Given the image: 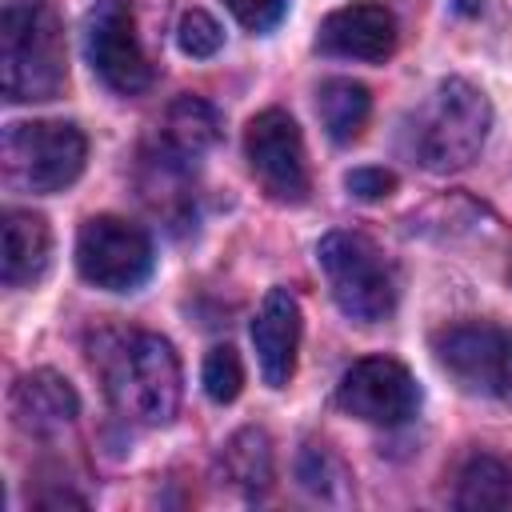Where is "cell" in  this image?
Segmentation results:
<instances>
[{"mask_svg":"<svg viewBox=\"0 0 512 512\" xmlns=\"http://www.w3.org/2000/svg\"><path fill=\"white\" fill-rule=\"evenodd\" d=\"M0 80L4 96L16 104L52 100L68 80L64 28L52 4L28 0L0 16Z\"/></svg>","mask_w":512,"mask_h":512,"instance_id":"1","label":"cell"},{"mask_svg":"<svg viewBox=\"0 0 512 512\" xmlns=\"http://www.w3.org/2000/svg\"><path fill=\"white\" fill-rule=\"evenodd\" d=\"M492 128V104L488 96L464 80V76H448L440 80V88L432 92L420 124H416V156L428 172H460L468 168Z\"/></svg>","mask_w":512,"mask_h":512,"instance_id":"2","label":"cell"},{"mask_svg":"<svg viewBox=\"0 0 512 512\" xmlns=\"http://www.w3.org/2000/svg\"><path fill=\"white\" fill-rule=\"evenodd\" d=\"M320 272L336 308L356 324H380L396 308V276L384 252L360 232H328L316 244Z\"/></svg>","mask_w":512,"mask_h":512,"instance_id":"3","label":"cell"},{"mask_svg":"<svg viewBox=\"0 0 512 512\" xmlns=\"http://www.w3.org/2000/svg\"><path fill=\"white\" fill-rule=\"evenodd\" d=\"M108 392L124 416L160 428L180 408V356L156 332H136L112 356Z\"/></svg>","mask_w":512,"mask_h":512,"instance_id":"4","label":"cell"},{"mask_svg":"<svg viewBox=\"0 0 512 512\" xmlns=\"http://www.w3.org/2000/svg\"><path fill=\"white\" fill-rule=\"evenodd\" d=\"M88 160V140L68 120H20L4 132V176L32 196L64 192Z\"/></svg>","mask_w":512,"mask_h":512,"instance_id":"5","label":"cell"},{"mask_svg":"<svg viewBox=\"0 0 512 512\" xmlns=\"http://www.w3.org/2000/svg\"><path fill=\"white\" fill-rule=\"evenodd\" d=\"M76 268L92 288L136 292L152 276V240L120 216H92L76 232Z\"/></svg>","mask_w":512,"mask_h":512,"instance_id":"6","label":"cell"},{"mask_svg":"<svg viewBox=\"0 0 512 512\" xmlns=\"http://www.w3.org/2000/svg\"><path fill=\"white\" fill-rule=\"evenodd\" d=\"M440 368L472 396L512 400V332L496 324H452L436 336Z\"/></svg>","mask_w":512,"mask_h":512,"instance_id":"7","label":"cell"},{"mask_svg":"<svg viewBox=\"0 0 512 512\" xmlns=\"http://www.w3.org/2000/svg\"><path fill=\"white\" fill-rule=\"evenodd\" d=\"M244 156L260 188L280 204H300L308 196V156L300 124L284 108H264L244 128Z\"/></svg>","mask_w":512,"mask_h":512,"instance_id":"8","label":"cell"},{"mask_svg":"<svg viewBox=\"0 0 512 512\" xmlns=\"http://www.w3.org/2000/svg\"><path fill=\"white\" fill-rule=\"evenodd\" d=\"M336 404L348 416L364 420V424L396 428V424H408L420 412V384L412 380V372L400 360L364 356L340 376Z\"/></svg>","mask_w":512,"mask_h":512,"instance_id":"9","label":"cell"},{"mask_svg":"<svg viewBox=\"0 0 512 512\" xmlns=\"http://www.w3.org/2000/svg\"><path fill=\"white\" fill-rule=\"evenodd\" d=\"M84 56L92 72L120 96H136L152 84V64L140 48L132 16L120 0H100L84 20Z\"/></svg>","mask_w":512,"mask_h":512,"instance_id":"10","label":"cell"},{"mask_svg":"<svg viewBox=\"0 0 512 512\" xmlns=\"http://www.w3.org/2000/svg\"><path fill=\"white\" fill-rule=\"evenodd\" d=\"M316 48L324 56H340V60H368L380 64L392 56L396 48V16L388 4L376 0H352L336 12H328L320 20L316 32Z\"/></svg>","mask_w":512,"mask_h":512,"instance_id":"11","label":"cell"},{"mask_svg":"<svg viewBox=\"0 0 512 512\" xmlns=\"http://www.w3.org/2000/svg\"><path fill=\"white\" fill-rule=\"evenodd\" d=\"M300 304L288 288H272L260 300V312L252 320V348L256 364L268 388H288L296 376V352H300Z\"/></svg>","mask_w":512,"mask_h":512,"instance_id":"12","label":"cell"},{"mask_svg":"<svg viewBox=\"0 0 512 512\" xmlns=\"http://www.w3.org/2000/svg\"><path fill=\"white\" fill-rule=\"evenodd\" d=\"M76 412H80L76 388L52 368H36L20 376V384L12 388V416L28 432H60L64 424L76 420Z\"/></svg>","mask_w":512,"mask_h":512,"instance_id":"13","label":"cell"},{"mask_svg":"<svg viewBox=\"0 0 512 512\" xmlns=\"http://www.w3.org/2000/svg\"><path fill=\"white\" fill-rule=\"evenodd\" d=\"M52 260V232L40 212L12 208L4 212V256H0V276L8 288L36 284L48 272Z\"/></svg>","mask_w":512,"mask_h":512,"instance_id":"14","label":"cell"},{"mask_svg":"<svg viewBox=\"0 0 512 512\" xmlns=\"http://www.w3.org/2000/svg\"><path fill=\"white\" fill-rule=\"evenodd\" d=\"M316 112H320L324 132L336 144H352L364 132L368 116H372V92L360 80H348V76L324 80L320 92H316Z\"/></svg>","mask_w":512,"mask_h":512,"instance_id":"15","label":"cell"},{"mask_svg":"<svg viewBox=\"0 0 512 512\" xmlns=\"http://www.w3.org/2000/svg\"><path fill=\"white\" fill-rule=\"evenodd\" d=\"M220 140V116L208 100L200 96H180L168 116H164V144L180 156V160H196L204 156L212 144Z\"/></svg>","mask_w":512,"mask_h":512,"instance_id":"16","label":"cell"},{"mask_svg":"<svg viewBox=\"0 0 512 512\" xmlns=\"http://www.w3.org/2000/svg\"><path fill=\"white\" fill-rule=\"evenodd\" d=\"M456 508H512V472L496 456H472L456 484Z\"/></svg>","mask_w":512,"mask_h":512,"instance_id":"17","label":"cell"},{"mask_svg":"<svg viewBox=\"0 0 512 512\" xmlns=\"http://www.w3.org/2000/svg\"><path fill=\"white\" fill-rule=\"evenodd\" d=\"M224 472H228V480H236L248 492L264 488L272 480V444H268V436L260 428L236 432L224 448Z\"/></svg>","mask_w":512,"mask_h":512,"instance_id":"18","label":"cell"},{"mask_svg":"<svg viewBox=\"0 0 512 512\" xmlns=\"http://www.w3.org/2000/svg\"><path fill=\"white\" fill-rule=\"evenodd\" d=\"M296 476H300V484H304L312 496H320V500H348L352 476H348L344 460H340L328 444H308V448L300 452V460H296Z\"/></svg>","mask_w":512,"mask_h":512,"instance_id":"19","label":"cell"},{"mask_svg":"<svg viewBox=\"0 0 512 512\" xmlns=\"http://www.w3.org/2000/svg\"><path fill=\"white\" fill-rule=\"evenodd\" d=\"M200 380H204V392H208L212 404H232L240 396V388H244V364H240L236 348L232 344H216L204 356Z\"/></svg>","mask_w":512,"mask_h":512,"instance_id":"20","label":"cell"},{"mask_svg":"<svg viewBox=\"0 0 512 512\" xmlns=\"http://www.w3.org/2000/svg\"><path fill=\"white\" fill-rule=\"evenodd\" d=\"M176 44H180V52H184V56H192V60H208V56H216V52H220L224 32H220V24H216L204 8H192V12H184V16H180Z\"/></svg>","mask_w":512,"mask_h":512,"instance_id":"21","label":"cell"},{"mask_svg":"<svg viewBox=\"0 0 512 512\" xmlns=\"http://www.w3.org/2000/svg\"><path fill=\"white\" fill-rule=\"evenodd\" d=\"M228 12L248 28V32H268L280 24V16L288 12V0H224Z\"/></svg>","mask_w":512,"mask_h":512,"instance_id":"22","label":"cell"},{"mask_svg":"<svg viewBox=\"0 0 512 512\" xmlns=\"http://www.w3.org/2000/svg\"><path fill=\"white\" fill-rule=\"evenodd\" d=\"M344 188L356 196V200H384L396 192V176L388 168H352L344 176Z\"/></svg>","mask_w":512,"mask_h":512,"instance_id":"23","label":"cell"}]
</instances>
